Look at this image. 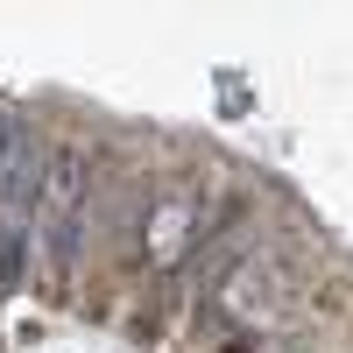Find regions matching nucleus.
<instances>
[{"mask_svg":"<svg viewBox=\"0 0 353 353\" xmlns=\"http://www.w3.org/2000/svg\"><path fill=\"white\" fill-rule=\"evenodd\" d=\"M36 184H43V141L21 128L14 106H0V198H8V205H28Z\"/></svg>","mask_w":353,"mask_h":353,"instance_id":"nucleus-1","label":"nucleus"}]
</instances>
